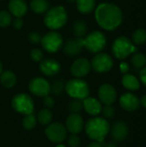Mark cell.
<instances>
[{
	"mask_svg": "<svg viewBox=\"0 0 146 147\" xmlns=\"http://www.w3.org/2000/svg\"><path fill=\"white\" fill-rule=\"evenodd\" d=\"M28 39L33 44H38L41 40V36L37 32H32L28 34Z\"/></svg>",
	"mask_w": 146,
	"mask_h": 147,
	"instance_id": "cell-37",
	"label": "cell"
},
{
	"mask_svg": "<svg viewBox=\"0 0 146 147\" xmlns=\"http://www.w3.org/2000/svg\"><path fill=\"white\" fill-rule=\"evenodd\" d=\"M132 63L137 68H143L146 65V57L143 53H134L132 57Z\"/></svg>",
	"mask_w": 146,
	"mask_h": 147,
	"instance_id": "cell-31",
	"label": "cell"
},
{
	"mask_svg": "<svg viewBox=\"0 0 146 147\" xmlns=\"http://www.w3.org/2000/svg\"><path fill=\"white\" fill-rule=\"evenodd\" d=\"M0 1H3V0H0Z\"/></svg>",
	"mask_w": 146,
	"mask_h": 147,
	"instance_id": "cell-47",
	"label": "cell"
},
{
	"mask_svg": "<svg viewBox=\"0 0 146 147\" xmlns=\"http://www.w3.org/2000/svg\"><path fill=\"white\" fill-rule=\"evenodd\" d=\"M137 51L133 41L126 36L117 38L112 45V53L118 59H124Z\"/></svg>",
	"mask_w": 146,
	"mask_h": 147,
	"instance_id": "cell-5",
	"label": "cell"
},
{
	"mask_svg": "<svg viewBox=\"0 0 146 147\" xmlns=\"http://www.w3.org/2000/svg\"><path fill=\"white\" fill-rule=\"evenodd\" d=\"M120 71L124 74H126L129 71V65L126 62H123L120 65Z\"/></svg>",
	"mask_w": 146,
	"mask_h": 147,
	"instance_id": "cell-40",
	"label": "cell"
},
{
	"mask_svg": "<svg viewBox=\"0 0 146 147\" xmlns=\"http://www.w3.org/2000/svg\"><path fill=\"white\" fill-rule=\"evenodd\" d=\"M30 8L35 14H44L49 9V3L47 0H32Z\"/></svg>",
	"mask_w": 146,
	"mask_h": 147,
	"instance_id": "cell-24",
	"label": "cell"
},
{
	"mask_svg": "<svg viewBox=\"0 0 146 147\" xmlns=\"http://www.w3.org/2000/svg\"><path fill=\"white\" fill-rule=\"evenodd\" d=\"M65 84L63 79H56L51 85V92L55 96H59L65 90Z\"/></svg>",
	"mask_w": 146,
	"mask_h": 147,
	"instance_id": "cell-29",
	"label": "cell"
},
{
	"mask_svg": "<svg viewBox=\"0 0 146 147\" xmlns=\"http://www.w3.org/2000/svg\"><path fill=\"white\" fill-rule=\"evenodd\" d=\"M37 121L42 126L49 125L52 121V114L48 109H43L39 111L37 115Z\"/></svg>",
	"mask_w": 146,
	"mask_h": 147,
	"instance_id": "cell-26",
	"label": "cell"
},
{
	"mask_svg": "<svg viewBox=\"0 0 146 147\" xmlns=\"http://www.w3.org/2000/svg\"><path fill=\"white\" fill-rule=\"evenodd\" d=\"M85 132L89 139L99 143H103L105 138L110 132V125L105 118L96 116L87 121Z\"/></svg>",
	"mask_w": 146,
	"mask_h": 147,
	"instance_id": "cell-2",
	"label": "cell"
},
{
	"mask_svg": "<svg viewBox=\"0 0 146 147\" xmlns=\"http://www.w3.org/2000/svg\"><path fill=\"white\" fill-rule=\"evenodd\" d=\"M110 133L112 139L114 141H123L128 136V127L123 121H118L110 127Z\"/></svg>",
	"mask_w": 146,
	"mask_h": 147,
	"instance_id": "cell-17",
	"label": "cell"
},
{
	"mask_svg": "<svg viewBox=\"0 0 146 147\" xmlns=\"http://www.w3.org/2000/svg\"><path fill=\"white\" fill-rule=\"evenodd\" d=\"M56 147H66L65 146H64V145H62L61 143H59V144H58V146H56Z\"/></svg>",
	"mask_w": 146,
	"mask_h": 147,
	"instance_id": "cell-45",
	"label": "cell"
},
{
	"mask_svg": "<svg viewBox=\"0 0 146 147\" xmlns=\"http://www.w3.org/2000/svg\"><path fill=\"white\" fill-rule=\"evenodd\" d=\"M120 107L129 112L138 110L140 107V100L132 93H125L120 98Z\"/></svg>",
	"mask_w": 146,
	"mask_h": 147,
	"instance_id": "cell-16",
	"label": "cell"
},
{
	"mask_svg": "<svg viewBox=\"0 0 146 147\" xmlns=\"http://www.w3.org/2000/svg\"><path fill=\"white\" fill-rule=\"evenodd\" d=\"M83 109H85V111L90 115L96 116L102 113V106L101 104V102L98 101L95 97L88 96L87 98L83 99Z\"/></svg>",
	"mask_w": 146,
	"mask_h": 147,
	"instance_id": "cell-19",
	"label": "cell"
},
{
	"mask_svg": "<svg viewBox=\"0 0 146 147\" xmlns=\"http://www.w3.org/2000/svg\"><path fill=\"white\" fill-rule=\"evenodd\" d=\"M9 10L15 17L22 18L28 11V4L25 0H10L9 3Z\"/></svg>",
	"mask_w": 146,
	"mask_h": 147,
	"instance_id": "cell-20",
	"label": "cell"
},
{
	"mask_svg": "<svg viewBox=\"0 0 146 147\" xmlns=\"http://www.w3.org/2000/svg\"><path fill=\"white\" fill-rule=\"evenodd\" d=\"M30 56H31V59L34 61H35V62H40L43 59L44 54H43V53H42V51L40 49L35 48V49H33L31 51Z\"/></svg>",
	"mask_w": 146,
	"mask_h": 147,
	"instance_id": "cell-35",
	"label": "cell"
},
{
	"mask_svg": "<svg viewBox=\"0 0 146 147\" xmlns=\"http://www.w3.org/2000/svg\"><path fill=\"white\" fill-rule=\"evenodd\" d=\"M64 40L62 35L56 32L51 31L46 33L43 37H41L40 44L42 47L48 53H53L58 52L63 46Z\"/></svg>",
	"mask_w": 146,
	"mask_h": 147,
	"instance_id": "cell-8",
	"label": "cell"
},
{
	"mask_svg": "<svg viewBox=\"0 0 146 147\" xmlns=\"http://www.w3.org/2000/svg\"><path fill=\"white\" fill-rule=\"evenodd\" d=\"M0 83L5 88H12L16 84V77L11 71H5L0 74Z\"/></svg>",
	"mask_w": 146,
	"mask_h": 147,
	"instance_id": "cell-23",
	"label": "cell"
},
{
	"mask_svg": "<svg viewBox=\"0 0 146 147\" xmlns=\"http://www.w3.org/2000/svg\"><path fill=\"white\" fill-rule=\"evenodd\" d=\"M83 119L79 114H71L65 121V128L71 134H77L83 129Z\"/></svg>",
	"mask_w": 146,
	"mask_h": 147,
	"instance_id": "cell-14",
	"label": "cell"
},
{
	"mask_svg": "<svg viewBox=\"0 0 146 147\" xmlns=\"http://www.w3.org/2000/svg\"><path fill=\"white\" fill-rule=\"evenodd\" d=\"M40 70L44 75L47 77H54L59 73L61 65L58 60L53 59H47L40 61Z\"/></svg>",
	"mask_w": 146,
	"mask_h": 147,
	"instance_id": "cell-15",
	"label": "cell"
},
{
	"mask_svg": "<svg viewBox=\"0 0 146 147\" xmlns=\"http://www.w3.org/2000/svg\"><path fill=\"white\" fill-rule=\"evenodd\" d=\"M65 90L73 99L83 100L89 96V86L81 78H73L65 83Z\"/></svg>",
	"mask_w": 146,
	"mask_h": 147,
	"instance_id": "cell-4",
	"label": "cell"
},
{
	"mask_svg": "<svg viewBox=\"0 0 146 147\" xmlns=\"http://www.w3.org/2000/svg\"><path fill=\"white\" fill-rule=\"evenodd\" d=\"M95 17L101 28L108 31H112L120 25L122 22V12L117 5L103 3L96 8Z\"/></svg>",
	"mask_w": 146,
	"mask_h": 147,
	"instance_id": "cell-1",
	"label": "cell"
},
{
	"mask_svg": "<svg viewBox=\"0 0 146 147\" xmlns=\"http://www.w3.org/2000/svg\"><path fill=\"white\" fill-rule=\"evenodd\" d=\"M80 144L81 140L77 134H71L67 140V145L69 147H79Z\"/></svg>",
	"mask_w": 146,
	"mask_h": 147,
	"instance_id": "cell-34",
	"label": "cell"
},
{
	"mask_svg": "<svg viewBox=\"0 0 146 147\" xmlns=\"http://www.w3.org/2000/svg\"><path fill=\"white\" fill-rule=\"evenodd\" d=\"M83 47L93 53L102 52L107 44V38L101 31H94L83 38Z\"/></svg>",
	"mask_w": 146,
	"mask_h": 147,
	"instance_id": "cell-6",
	"label": "cell"
},
{
	"mask_svg": "<svg viewBox=\"0 0 146 147\" xmlns=\"http://www.w3.org/2000/svg\"><path fill=\"white\" fill-rule=\"evenodd\" d=\"M28 89L33 95L44 97L51 92V84L43 78H34L29 82Z\"/></svg>",
	"mask_w": 146,
	"mask_h": 147,
	"instance_id": "cell-11",
	"label": "cell"
},
{
	"mask_svg": "<svg viewBox=\"0 0 146 147\" xmlns=\"http://www.w3.org/2000/svg\"><path fill=\"white\" fill-rule=\"evenodd\" d=\"M91 69L90 62L84 58H79L76 59L71 67V74L77 78H82L89 74Z\"/></svg>",
	"mask_w": 146,
	"mask_h": 147,
	"instance_id": "cell-12",
	"label": "cell"
},
{
	"mask_svg": "<svg viewBox=\"0 0 146 147\" xmlns=\"http://www.w3.org/2000/svg\"><path fill=\"white\" fill-rule=\"evenodd\" d=\"M69 2H74V1H76V0H68Z\"/></svg>",
	"mask_w": 146,
	"mask_h": 147,
	"instance_id": "cell-46",
	"label": "cell"
},
{
	"mask_svg": "<svg viewBox=\"0 0 146 147\" xmlns=\"http://www.w3.org/2000/svg\"><path fill=\"white\" fill-rule=\"evenodd\" d=\"M3 72V65H2V63L0 62V74Z\"/></svg>",
	"mask_w": 146,
	"mask_h": 147,
	"instance_id": "cell-44",
	"label": "cell"
},
{
	"mask_svg": "<svg viewBox=\"0 0 146 147\" xmlns=\"http://www.w3.org/2000/svg\"><path fill=\"white\" fill-rule=\"evenodd\" d=\"M45 134L47 139L55 144L62 143L67 137V130L65 127L59 122H53L47 125L45 129Z\"/></svg>",
	"mask_w": 146,
	"mask_h": 147,
	"instance_id": "cell-9",
	"label": "cell"
},
{
	"mask_svg": "<svg viewBox=\"0 0 146 147\" xmlns=\"http://www.w3.org/2000/svg\"><path fill=\"white\" fill-rule=\"evenodd\" d=\"M123 86L129 90H138L140 87L139 79L132 74H125L122 78Z\"/></svg>",
	"mask_w": 146,
	"mask_h": 147,
	"instance_id": "cell-22",
	"label": "cell"
},
{
	"mask_svg": "<svg viewBox=\"0 0 146 147\" xmlns=\"http://www.w3.org/2000/svg\"><path fill=\"white\" fill-rule=\"evenodd\" d=\"M140 105H142L144 108L146 109V95L140 99Z\"/></svg>",
	"mask_w": 146,
	"mask_h": 147,
	"instance_id": "cell-42",
	"label": "cell"
},
{
	"mask_svg": "<svg viewBox=\"0 0 146 147\" xmlns=\"http://www.w3.org/2000/svg\"><path fill=\"white\" fill-rule=\"evenodd\" d=\"M12 22V16L11 14L7 10H1L0 11V27L1 28H7Z\"/></svg>",
	"mask_w": 146,
	"mask_h": 147,
	"instance_id": "cell-32",
	"label": "cell"
},
{
	"mask_svg": "<svg viewBox=\"0 0 146 147\" xmlns=\"http://www.w3.org/2000/svg\"><path fill=\"white\" fill-rule=\"evenodd\" d=\"M102 115H103V116L105 118L110 119L114 115L115 109H114V107L112 105H105L102 109Z\"/></svg>",
	"mask_w": 146,
	"mask_h": 147,
	"instance_id": "cell-33",
	"label": "cell"
},
{
	"mask_svg": "<svg viewBox=\"0 0 146 147\" xmlns=\"http://www.w3.org/2000/svg\"><path fill=\"white\" fill-rule=\"evenodd\" d=\"M146 41V31L143 28L137 29L133 34V43L136 45H142Z\"/></svg>",
	"mask_w": 146,
	"mask_h": 147,
	"instance_id": "cell-28",
	"label": "cell"
},
{
	"mask_svg": "<svg viewBox=\"0 0 146 147\" xmlns=\"http://www.w3.org/2000/svg\"><path fill=\"white\" fill-rule=\"evenodd\" d=\"M37 123V118L34 115L30 114L24 117L22 121V127L26 130H32L35 127Z\"/></svg>",
	"mask_w": 146,
	"mask_h": 147,
	"instance_id": "cell-27",
	"label": "cell"
},
{
	"mask_svg": "<svg viewBox=\"0 0 146 147\" xmlns=\"http://www.w3.org/2000/svg\"><path fill=\"white\" fill-rule=\"evenodd\" d=\"M68 20V14L66 9L61 6H54L49 9L44 16V23L45 25L53 31L60 29L63 28Z\"/></svg>",
	"mask_w": 146,
	"mask_h": 147,
	"instance_id": "cell-3",
	"label": "cell"
},
{
	"mask_svg": "<svg viewBox=\"0 0 146 147\" xmlns=\"http://www.w3.org/2000/svg\"><path fill=\"white\" fill-rule=\"evenodd\" d=\"M12 22H13V26H14V28H16V29H20V28H22V26H23V21H22V18H20V17H15V19L14 21H12Z\"/></svg>",
	"mask_w": 146,
	"mask_h": 147,
	"instance_id": "cell-38",
	"label": "cell"
},
{
	"mask_svg": "<svg viewBox=\"0 0 146 147\" xmlns=\"http://www.w3.org/2000/svg\"><path fill=\"white\" fill-rule=\"evenodd\" d=\"M68 110L71 112V114H78L83 109V100L79 99H73L68 103Z\"/></svg>",
	"mask_w": 146,
	"mask_h": 147,
	"instance_id": "cell-30",
	"label": "cell"
},
{
	"mask_svg": "<svg viewBox=\"0 0 146 147\" xmlns=\"http://www.w3.org/2000/svg\"><path fill=\"white\" fill-rule=\"evenodd\" d=\"M100 101L105 105H112L117 98V92L114 87L109 84H102L98 90Z\"/></svg>",
	"mask_w": 146,
	"mask_h": 147,
	"instance_id": "cell-13",
	"label": "cell"
},
{
	"mask_svg": "<svg viewBox=\"0 0 146 147\" xmlns=\"http://www.w3.org/2000/svg\"><path fill=\"white\" fill-rule=\"evenodd\" d=\"M88 147H103L102 143H99L97 141H94V142H91L90 144H89Z\"/></svg>",
	"mask_w": 146,
	"mask_h": 147,
	"instance_id": "cell-41",
	"label": "cell"
},
{
	"mask_svg": "<svg viewBox=\"0 0 146 147\" xmlns=\"http://www.w3.org/2000/svg\"><path fill=\"white\" fill-rule=\"evenodd\" d=\"M139 77H140V80L143 83V84L146 86V67H143L139 72Z\"/></svg>",
	"mask_w": 146,
	"mask_h": 147,
	"instance_id": "cell-39",
	"label": "cell"
},
{
	"mask_svg": "<svg viewBox=\"0 0 146 147\" xmlns=\"http://www.w3.org/2000/svg\"><path fill=\"white\" fill-rule=\"evenodd\" d=\"M103 147H117V146L114 142H108V143L104 144Z\"/></svg>",
	"mask_w": 146,
	"mask_h": 147,
	"instance_id": "cell-43",
	"label": "cell"
},
{
	"mask_svg": "<svg viewBox=\"0 0 146 147\" xmlns=\"http://www.w3.org/2000/svg\"><path fill=\"white\" fill-rule=\"evenodd\" d=\"M11 106L17 113L28 115L33 114L34 110V103L30 96L26 93H19L15 95L12 101Z\"/></svg>",
	"mask_w": 146,
	"mask_h": 147,
	"instance_id": "cell-7",
	"label": "cell"
},
{
	"mask_svg": "<svg viewBox=\"0 0 146 147\" xmlns=\"http://www.w3.org/2000/svg\"><path fill=\"white\" fill-rule=\"evenodd\" d=\"M77 10L83 14L88 15L96 9V0H76Z\"/></svg>",
	"mask_w": 146,
	"mask_h": 147,
	"instance_id": "cell-21",
	"label": "cell"
},
{
	"mask_svg": "<svg viewBox=\"0 0 146 147\" xmlns=\"http://www.w3.org/2000/svg\"><path fill=\"white\" fill-rule=\"evenodd\" d=\"M87 31H88V27L83 21L78 20L74 22L73 33L77 38H83L84 36H86Z\"/></svg>",
	"mask_w": 146,
	"mask_h": 147,
	"instance_id": "cell-25",
	"label": "cell"
},
{
	"mask_svg": "<svg viewBox=\"0 0 146 147\" xmlns=\"http://www.w3.org/2000/svg\"><path fill=\"white\" fill-rule=\"evenodd\" d=\"M43 104L45 105L46 109H52V108L54 106L55 101H54V99H53L52 96H50L49 95H47V96H44Z\"/></svg>",
	"mask_w": 146,
	"mask_h": 147,
	"instance_id": "cell-36",
	"label": "cell"
},
{
	"mask_svg": "<svg viewBox=\"0 0 146 147\" xmlns=\"http://www.w3.org/2000/svg\"><path fill=\"white\" fill-rule=\"evenodd\" d=\"M91 67L99 73H103L109 71L113 65H114V60L110 55L108 53H97L91 61Z\"/></svg>",
	"mask_w": 146,
	"mask_h": 147,
	"instance_id": "cell-10",
	"label": "cell"
},
{
	"mask_svg": "<svg viewBox=\"0 0 146 147\" xmlns=\"http://www.w3.org/2000/svg\"><path fill=\"white\" fill-rule=\"evenodd\" d=\"M83 47V38H74L68 40L64 45L65 53L71 57H74L80 53Z\"/></svg>",
	"mask_w": 146,
	"mask_h": 147,
	"instance_id": "cell-18",
	"label": "cell"
}]
</instances>
